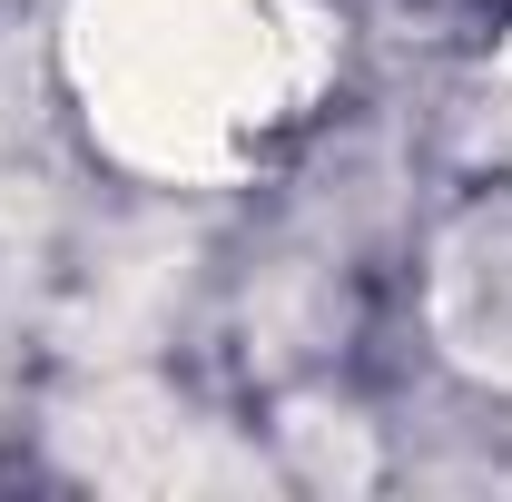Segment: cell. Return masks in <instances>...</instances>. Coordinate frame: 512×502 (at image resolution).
<instances>
[{
    "mask_svg": "<svg viewBox=\"0 0 512 502\" xmlns=\"http://www.w3.org/2000/svg\"><path fill=\"white\" fill-rule=\"evenodd\" d=\"M286 453L306 463V483H335V493H355L365 473H375V443H365V424H345V414H286Z\"/></svg>",
    "mask_w": 512,
    "mask_h": 502,
    "instance_id": "obj_3",
    "label": "cell"
},
{
    "mask_svg": "<svg viewBox=\"0 0 512 502\" xmlns=\"http://www.w3.org/2000/svg\"><path fill=\"white\" fill-rule=\"evenodd\" d=\"M69 60L99 128L138 168L197 178L306 89L316 20L286 0H79Z\"/></svg>",
    "mask_w": 512,
    "mask_h": 502,
    "instance_id": "obj_1",
    "label": "cell"
},
{
    "mask_svg": "<svg viewBox=\"0 0 512 502\" xmlns=\"http://www.w3.org/2000/svg\"><path fill=\"white\" fill-rule=\"evenodd\" d=\"M69 453H79L99 483H188V424H178L158 394H99V404L69 424Z\"/></svg>",
    "mask_w": 512,
    "mask_h": 502,
    "instance_id": "obj_2",
    "label": "cell"
}]
</instances>
